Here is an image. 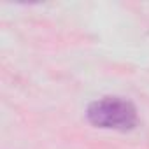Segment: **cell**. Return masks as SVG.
Here are the masks:
<instances>
[{
  "label": "cell",
  "mask_w": 149,
  "mask_h": 149,
  "mask_svg": "<svg viewBox=\"0 0 149 149\" xmlns=\"http://www.w3.org/2000/svg\"><path fill=\"white\" fill-rule=\"evenodd\" d=\"M88 121L104 130L128 132L137 126V109L135 105L121 97H104L91 102L86 109Z\"/></svg>",
  "instance_id": "1"
}]
</instances>
